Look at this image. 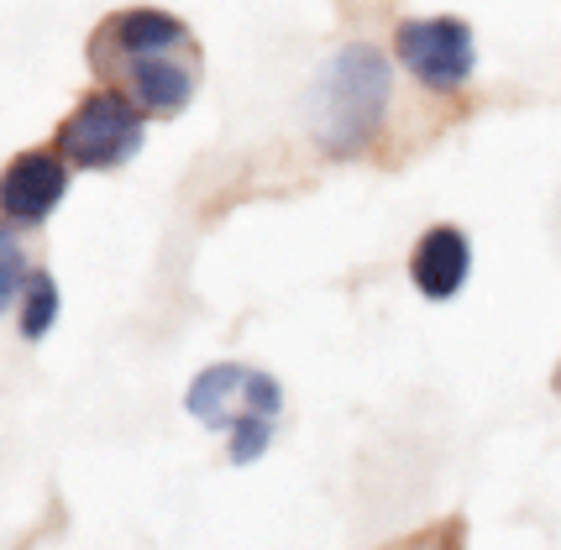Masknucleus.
<instances>
[{"mask_svg":"<svg viewBox=\"0 0 561 550\" xmlns=\"http://www.w3.org/2000/svg\"><path fill=\"white\" fill-rule=\"evenodd\" d=\"M90 64L105 90H122L142 116H179L199 95V37L184 16L158 5L111 11L90 37Z\"/></svg>","mask_w":561,"mask_h":550,"instance_id":"f257e3e1","label":"nucleus"},{"mask_svg":"<svg viewBox=\"0 0 561 550\" xmlns=\"http://www.w3.org/2000/svg\"><path fill=\"white\" fill-rule=\"evenodd\" d=\"M472 273V241L457 226H431L410 252V278L425 299H451Z\"/></svg>","mask_w":561,"mask_h":550,"instance_id":"0eeeda50","label":"nucleus"},{"mask_svg":"<svg viewBox=\"0 0 561 550\" xmlns=\"http://www.w3.org/2000/svg\"><path fill=\"white\" fill-rule=\"evenodd\" d=\"M393 64L373 43H342L310 84V137L325 158H363L389 126Z\"/></svg>","mask_w":561,"mask_h":550,"instance_id":"f03ea898","label":"nucleus"},{"mask_svg":"<svg viewBox=\"0 0 561 550\" xmlns=\"http://www.w3.org/2000/svg\"><path fill=\"white\" fill-rule=\"evenodd\" d=\"M147 142V116L122 90H90L53 131V152L69 168L105 173V168L131 163Z\"/></svg>","mask_w":561,"mask_h":550,"instance_id":"20e7f679","label":"nucleus"},{"mask_svg":"<svg viewBox=\"0 0 561 550\" xmlns=\"http://www.w3.org/2000/svg\"><path fill=\"white\" fill-rule=\"evenodd\" d=\"M64 194H69V163L48 147H32L16 152L0 173V216L16 231H32L64 205Z\"/></svg>","mask_w":561,"mask_h":550,"instance_id":"423d86ee","label":"nucleus"},{"mask_svg":"<svg viewBox=\"0 0 561 550\" xmlns=\"http://www.w3.org/2000/svg\"><path fill=\"white\" fill-rule=\"evenodd\" d=\"M399 69L436 95H457L478 73V37L462 16H404L393 26Z\"/></svg>","mask_w":561,"mask_h":550,"instance_id":"39448f33","label":"nucleus"},{"mask_svg":"<svg viewBox=\"0 0 561 550\" xmlns=\"http://www.w3.org/2000/svg\"><path fill=\"white\" fill-rule=\"evenodd\" d=\"M383 550H462V529L457 525H436L425 535H410V540H393Z\"/></svg>","mask_w":561,"mask_h":550,"instance_id":"9d476101","label":"nucleus"},{"mask_svg":"<svg viewBox=\"0 0 561 550\" xmlns=\"http://www.w3.org/2000/svg\"><path fill=\"white\" fill-rule=\"evenodd\" d=\"M53 320H58V284H53L48 273H32V284H26L22 305H16V325H22V341H43L53 331Z\"/></svg>","mask_w":561,"mask_h":550,"instance_id":"6e6552de","label":"nucleus"},{"mask_svg":"<svg viewBox=\"0 0 561 550\" xmlns=\"http://www.w3.org/2000/svg\"><path fill=\"white\" fill-rule=\"evenodd\" d=\"M557 383H561V378H557Z\"/></svg>","mask_w":561,"mask_h":550,"instance_id":"9b49d317","label":"nucleus"},{"mask_svg":"<svg viewBox=\"0 0 561 550\" xmlns=\"http://www.w3.org/2000/svg\"><path fill=\"white\" fill-rule=\"evenodd\" d=\"M184 409L195 414L205 431H231L226 456L247 467L273 446V425L284 409V388L263 367H242V362H216L195 373V383L184 393Z\"/></svg>","mask_w":561,"mask_h":550,"instance_id":"7ed1b4c3","label":"nucleus"},{"mask_svg":"<svg viewBox=\"0 0 561 550\" xmlns=\"http://www.w3.org/2000/svg\"><path fill=\"white\" fill-rule=\"evenodd\" d=\"M26 284H32V273H26L16 226H5V231H0V305H5V310H16V305H22V294H26Z\"/></svg>","mask_w":561,"mask_h":550,"instance_id":"1a4fd4ad","label":"nucleus"}]
</instances>
